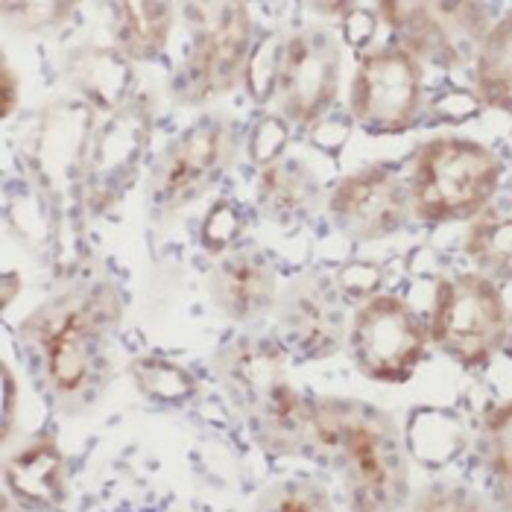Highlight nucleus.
Wrapping results in <instances>:
<instances>
[{
	"mask_svg": "<svg viewBox=\"0 0 512 512\" xmlns=\"http://www.w3.org/2000/svg\"><path fill=\"white\" fill-rule=\"evenodd\" d=\"M308 454L340 474L352 512L404 510L410 457L387 410L357 398H314Z\"/></svg>",
	"mask_w": 512,
	"mask_h": 512,
	"instance_id": "1",
	"label": "nucleus"
},
{
	"mask_svg": "<svg viewBox=\"0 0 512 512\" xmlns=\"http://www.w3.org/2000/svg\"><path fill=\"white\" fill-rule=\"evenodd\" d=\"M118 296L97 284L41 305L21 328L47 390L62 404L94 398L106 372V340L118 325Z\"/></svg>",
	"mask_w": 512,
	"mask_h": 512,
	"instance_id": "2",
	"label": "nucleus"
},
{
	"mask_svg": "<svg viewBox=\"0 0 512 512\" xmlns=\"http://www.w3.org/2000/svg\"><path fill=\"white\" fill-rule=\"evenodd\" d=\"M404 182L416 220L428 226L472 223L501 191L504 158L472 138L436 135L407 158Z\"/></svg>",
	"mask_w": 512,
	"mask_h": 512,
	"instance_id": "3",
	"label": "nucleus"
},
{
	"mask_svg": "<svg viewBox=\"0 0 512 512\" xmlns=\"http://www.w3.org/2000/svg\"><path fill=\"white\" fill-rule=\"evenodd\" d=\"M191 47L173 74L170 97L179 106H202L235 91L255 50V21L246 3H188Z\"/></svg>",
	"mask_w": 512,
	"mask_h": 512,
	"instance_id": "4",
	"label": "nucleus"
},
{
	"mask_svg": "<svg viewBox=\"0 0 512 512\" xmlns=\"http://www.w3.org/2000/svg\"><path fill=\"white\" fill-rule=\"evenodd\" d=\"M431 343L463 369H486L504 352L510 311L498 281L466 270L436 278L431 308Z\"/></svg>",
	"mask_w": 512,
	"mask_h": 512,
	"instance_id": "5",
	"label": "nucleus"
},
{
	"mask_svg": "<svg viewBox=\"0 0 512 512\" xmlns=\"http://www.w3.org/2000/svg\"><path fill=\"white\" fill-rule=\"evenodd\" d=\"M395 44L410 50L422 65L466 68L474 65L477 50L489 36L498 6L489 3H431V0H384L375 6Z\"/></svg>",
	"mask_w": 512,
	"mask_h": 512,
	"instance_id": "6",
	"label": "nucleus"
},
{
	"mask_svg": "<svg viewBox=\"0 0 512 512\" xmlns=\"http://www.w3.org/2000/svg\"><path fill=\"white\" fill-rule=\"evenodd\" d=\"M425 115V65L401 44H381L360 56L349 118L366 135H404L416 129Z\"/></svg>",
	"mask_w": 512,
	"mask_h": 512,
	"instance_id": "7",
	"label": "nucleus"
},
{
	"mask_svg": "<svg viewBox=\"0 0 512 512\" xmlns=\"http://www.w3.org/2000/svg\"><path fill=\"white\" fill-rule=\"evenodd\" d=\"M431 328L395 293H378L357 305L349 328V352L357 372L378 384H404L422 366Z\"/></svg>",
	"mask_w": 512,
	"mask_h": 512,
	"instance_id": "8",
	"label": "nucleus"
},
{
	"mask_svg": "<svg viewBox=\"0 0 512 512\" xmlns=\"http://www.w3.org/2000/svg\"><path fill=\"white\" fill-rule=\"evenodd\" d=\"M237 147L235 126L220 118L191 123L158 158L150 185V208L156 217H173L194 199L208 194L232 164Z\"/></svg>",
	"mask_w": 512,
	"mask_h": 512,
	"instance_id": "9",
	"label": "nucleus"
},
{
	"mask_svg": "<svg viewBox=\"0 0 512 512\" xmlns=\"http://www.w3.org/2000/svg\"><path fill=\"white\" fill-rule=\"evenodd\" d=\"M343 53L328 30H299L281 44L276 97L281 118L293 126L311 129L316 120L331 115L340 94Z\"/></svg>",
	"mask_w": 512,
	"mask_h": 512,
	"instance_id": "10",
	"label": "nucleus"
},
{
	"mask_svg": "<svg viewBox=\"0 0 512 512\" xmlns=\"http://www.w3.org/2000/svg\"><path fill=\"white\" fill-rule=\"evenodd\" d=\"M410 214L407 182L390 164H369L343 176L328 197L331 223L357 243H375L404 232Z\"/></svg>",
	"mask_w": 512,
	"mask_h": 512,
	"instance_id": "11",
	"label": "nucleus"
},
{
	"mask_svg": "<svg viewBox=\"0 0 512 512\" xmlns=\"http://www.w3.org/2000/svg\"><path fill=\"white\" fill-rule=\"evenodd\" d=\"M147 141H150V109L141 100H129L103 123L94 141H88L85 197L94 211L112 208L132 188Z\"/></svg>",
	"mask_w": 512,
	"mask_h": 512,
	"instance_id": "12",
	"label": "nucleus"
},
{
	"mask_svg": "<svg viewBox=\"0 0 512 512\" xmlns=\"http://www.w3.org/2000/svg\"><path fill=\"white\" fill-rule=\"evenodd\" d=\"M278 337L284 349L305 360L334 355L346 337L343 296L322 276L296 278L278 305Z\"/></svg>",
	"mask_w": 512,
	"mask_h": 512,
	"instance_id": "13",
	"label": "nucleus"
},
{
	"mask_svg": "<svg viewBox=\"0 0 512 512\" xmlns=\"http://www.w3.org/2000/svg\"><path fill=\"white\" fill-rule=\"evenodd\" d=\"M214 305L235 322L252 325L273 311L278 281L273 264L258 249H235L220 258L208 281Z\"/></svg>",
	"mask_w": 512,
	"mask_h": 512,
	"instance_id": "14",
	"label": "nucleus"
},
{
	"mask_svg": "<svg viewBox=\"0 0 512 512\" xmlns=\"http://www.w3.org/2000/svg\"><path fill=\"white\" fill-rule=\"evenodd\" d=\"M3 480L18 507L27 510H56L68 495L65 457L50 434H36L18 445L3 466Z\"/></svg>",
	"mask_w": 512,
	"mask_h": 512,
	"instance_id": "15",
	"label": "nucleus"
},
{
	"mask_svg": "<svg viewBox=\"0 0 512 512\" xmlns=\"http://www.w3.org/2000/svg\"><path fill=\"white\" fill-rule=\"evenodd\" d=\"M264 217L281 226H293L308 220L319 205V179L299 158H278L264 167L255 188Z\"/></svg>",
	"mask_w": 512,
	"mask_h": 512,
	"instance_id": "16",
	"label": "nucleus"
},
{
	"mask_svg": "<svg viewBox=\"0 0 512 512\" xmlns=\"http://www.w3.org/2000/svg\"><path fill=\"white\" fill-rule=\"evenodd\" d=\"M65 74L94 109L118 112L126 106L132 71L118 47H82L71 53Z\"/></svg>",
	"mask_w": 512,
	"mask_h": 512,
	"instance_id": "17",
	"label": "nucleus"
},
{
	"mask_svg": "<svg viewBox=\"0 0 512 512\" xmlns=\"http://www.w3.org/2000/svg\"><path fill=\"white\" fill-rule=\"evenodd\" d=\"M115 47L129 62H150L164 53L173 30V6L161 0H120L109 6Z\"/></svg>",
	"mask_w": 512,
	"mask_h": 512,
	"instance_id": "18",
	"label": "nucleus"
},
{
	"mask_svg": "<svg viewBox=\"0 0 512 512\" xmlns=\"http://www.w3.org/2000/svg\"><path fill=\"white\" fill-rule=\"evenodd\" d=\"M463 252L477 273L492 281H512V194L492 199L463 237Z\"/></svg>",
	"mask_w": 512,
	"mask_h": 512,
	"instance_id": "19",
	"label": "nucleus"
},
{
	"mask_svg": "<svg viewBox=\"0 0 512 512\" xmlns=\"http://www.w3.org/2000/svg\"><path fill=\"white\" fill-rule=\"evenodd\" d=\"M474 94L483 109L512 118V12L501 15L474 59Z\"/></svg>",
	"mask_w": 512,
	"mask_h": 512,
	"instance_id": "20",
	"label": "nucleus"
},
{
	"mask_svg": "<svg viewBox=\"0 0 512 512\" xmlns=\"http://www.w3.org/2000/svg\"><path fill=\"white\" fill-rule=\"evenodd\" d=\"M404 445H407V457H413L425 469H442L451 460H457L460 451L466 448V428L460 416L448 410L422 407L410 413Z\"/></svg>",
	"mask_w": 512,
	"mask_h": 512,
	"instance_id": "21",
	"label": "nucleus"
},
{
	"mask_svg": "<svg viewBox=\"0 0 512 512\" xmlns=\"http://www.w3.org/2000/svg\"><path fill=\"white\" fill-rule=\"evenodd\" d=\"M129 378L138 393L158 404H182L197 395V378L167 357H135L129 363Z\"/></svg>",
	"mask_w": 512,
	"mask_h": 512,
	"instance_id": "22",
	"label": "nucleus"
},
{
	"mask_svg": "<svg viewBox=\"0 0 512 512\" xmlns=\"http://www.w3.org/2000/svg\"><path fill=\"white\" fill-rule=\"evenodd\" d=\"M477 454L486 472L512 483V398L486 413L477 434Z\"/></svg>",
	"mask_w": 512,
	"mask_h": 512,
	"instance_id": "23",
	"label": "nucleus"
},
{
	"mask_svg": "<svg viewBox=\"0 0 512 512\" xmlns=\"http://www.w3.org/2000/svg\"><path fill=\"white\" fill-rule=\"evenodd\" d=\"M243 232V211L235 199H217L199 226V243L211 255H226Z\"/></svg>",
	"mask_w": 512,
	"mask_h": 512,
	"instance_id": "24",
	"label": "nucleus"
},
{
	"mask_svg": "<svg viewBox=\"0 0 512 512\" xmlns=\"http://www.w3.org/2000/svg\"><path fill=\"white\" fill-rule=\"evenodd\" d=\"M258 512H331V495L314 480H287L273 486Z\"/></svg>",
	"mask_w": 512,
	"mask_h": 512,
	"instance_id": "25",
	"label": "nucleus"
},
{
	"mask_svg": "<svg viewBox=\"0 0 512 512\" xmlns=\"http://www.w3.org/2000/svg\"><path fill=\"white\" fill-rule=\"evenodd\" d=\"M281 44L284 39L278 36H267L264 41L255 44L249 65H246V88L249 97L255 103H267L270 97H276V82H278V65H281Z\"/></svg>",
	"mask_w": 512,
	"mask_h": 512,
	"instance_id": "26",
	"label": "nucleus"
},
{
	"mask_svg": "<svg viewBox=\"0 0 512 512\" xmlns=\"http://www.w3.org/2000/svg\"><path fill=\"white\" fill-rule=\"evenodd\" d=\"M410 512H492L480 495H474L463 483H431L425 486Z\"/></svg>",
	"mask_w": 512,
	"mask_h": 512,
	"instance_id": "27",
	"label": "nucleus"
},
{
	"mask_svg": "<svg viewBox=\"0 0 512 512\" xmlns=\"http://www.w3.org/2000/svg\"><path fill=\"white\" fill-rule=\"evenodd\" d=\"M287 141H290V123L278 118V115H264L249 132V158H252V164H258L261 170L276 164L278 158H284Z\"/></svg>",
	"mask_w": 512,
	"mask_h": 512,
	"instance_id": "28",
	"label": "nucleus"
},
{
	"mask_svg": "<svg viewBox=\"0 0 512 512\" xmlns=\"http://www.w3.org/2000/svg\"><path fill=\"white\" fill-rule=\"evenodd\" d=\"M483 112V103L474 91L466 88H448V91H439L431 106H428V123L439 126V123H448V126H460V123H469Z\"/></svg>",
	"mask_w": 512,
	"mask_h": 512,
	"instance_id": "29",
	"label": "nucleus"
},
{
	"mask_svg": "<svg viewBox=\"0 0 512 512\" xmlns=\"http://www.w3.org/2000/svg\"><path fill=\"white\" fill-rule=\"evenodd\" d=\"M337 293L343 296V302H366L372 296H378L381 284H384V273L378 264L369 261H349L340 267V273L334 278Z\"/></svg>",
	"mask_w": 512,
	"mask_h": 512,
	"instance_id": "30",
	"label": "nucleus"
},
{
	"mask_svg": "<svg viewBox=\"0 0 512 512\" xmlns=\"http://www.w3.org/2000/svg\"><path fill=\"white\" fill-rule=\"evenodd\" d=\"M74 12L71 3H3V18H24L21 24H15V30L21 33H41L50 27H59L68 21V15Z\"/></svg>",
	"mask_w": 512,
	"mask_h": 512,
	"instance_id": "31",
	"label": "nucleus"
},
{
	"mask_svg": "<svg viewBox=\"0 0 512 512\" xmlns=\"http://www.w3.org/2000/svg\"><path fill=\"white\" fill-rule=\"evenodd\" d=\"M352 123L355 120L349 118V115H325L322 120H316L314 126L308 129L311 132V144H314L316 150H322L325 156L337 158L343 153V147L349 144V138H352Z\"/></svg>",
	"mask_w": 512,
	"mask_h": 512,
	"instance_id": "32",
	"label": "nucleus"
},
{
	"mask_svg": "<svg viewBox=\"0 0 512 512\" xmlns=\"http://www.w3.org/2000/svg\"><path fill=\"white\" fill-rule=\"evenodd\" d=\"M343 21V39L346 44L357 50V53H363L372 39H375V33H378V21H381V15H378V9H366V6H352V12L346 15V18H340Z\"/></svg>",
	"mask_w": 512,
	"mask_h": 512,
	"instance_id": "33",
	"label": "nucleus"
},
{
	"mask_svg": "<svg viewBox=\"0 0 512 512\" xmlns=\"http://www.w3.org/2000/svg\"><path fill=\"white\" fill-rule=\"evenodd\" d=\"M0 82H3V118H12L15 100H18V77L6 56H3V68H0Z\"/></svg>",
	"mask_w": 512,
	"mask_h": 512,
	"instance_id": "34",
	"label": "nucleus"
},
{
	"mask_svg": "<svg viewBox=\"0 0 512 512\" xmlns=\"http://www.w3.org/2000/svg\"><path fill=\"white\" fill-rule=\"evenodd\" d=\"M410 273H413V276L419 273V278H439L442 276V273H439V258H436L431 249H416V252L410 255Z\"/></svg>",
	"mask_w": 512,
	"mask_h": 512,
	"instance_id": "35",
	"label": "nucleus"
},
{
	"mask_svg": "<svg viewBox=\"0 0 512 512\" xmlns=\"http://www.w3.org/2000/svg\"><path fill=\"white\" fill-rule=\"evenodd\" d=\"M3 387H6V407H3V436H6L12 425V404H15V378L9 366H3Z\"/></svg>",
	"mask_w": 512,
	"mask_h": 512,
	"instance_id": "36",
	"label": "nucleus"
},
{
	"mask_svg": "<svg viewBox=\"0 0 512 512\" xmlns=\"http://www.w3.org/2000/svg\"><path fill=\"white\" fill-rule=\"evenodd\" d=\"M504 355L512 360V314H510V331H507V346H504Z\"/></svg>",
	"mask_w": 512,
	"mask_h": 512,
	"instance_id": "37",
	"label": "nucleus"
},
{
	"mask_svg": "<svg viewBox=\"0 0 512 512\" xmlns=\"http://www.w3.org/2000/svg\"><path fill=\"white\" fill-rule=\"evenodd\" d=\"M504 153H507V161H512V132L507 135V141H504Z\"/></svg>",
	"mask_w": 512,
	"mask_h": 512,
	"instance_id": "38",
	"label": "nucleus"
}]
</instances>
